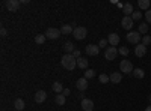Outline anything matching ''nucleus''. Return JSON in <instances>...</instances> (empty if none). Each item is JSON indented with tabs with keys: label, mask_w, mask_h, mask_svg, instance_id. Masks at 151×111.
I'll return each mask as SVG.
<instances>
[{
	"label": "nucleus",
	"mask_w": 151,
	"mask_h": 111,
	"mask_svg": "<svg viewBox=\"0 0 151 111\" xmlns=\"http://www.w3.org/2000/svg\"><path fill=\"white\" fill-rule=\"evenodd\" d=\"M60 63L67 71H73L76 66H77V59H74L73 54H65L60 59Z\"/></svg>",
	"instance_id": "nucleus-1"
},
{
	"label": "nucleus",
	"mask_w": 151,
	"mask_h": 111,
	"mask_svg": "<svg viewBox=\"0 0 151 111\" xmlns=\"http://www.w3.org/2000/svg\"><path fill=\"white\" fill-rule=\"evenodd\" d=\"M119 71L124 72V74H133L134 68H133V65H132L130 60H121V63H119Z\"/></svg>",
	"instance_id": "nucleus-2"
},
{
	"label": "nucleus",
	"mask_w": 151,
	"mask_h": 111,
	"mask_svg": "<svg viewBox=\"0 0 151 111\" xmlns=\"http://www.w3.org/2000/svg\"><path fill=\"white\" fill-rule=\"evenodd\" d=\"M73 36H74L76 39H79V41L85 39L86 36H88V30H86V27H82V26L76 27V29H74V32H73Z\"/></svg>",
	"instance_id": "nucleus-3"
},
{
	"label": "nucleus",
	"mask_w": 151,
	"mask_h": 111,
	"mask_svg": "<svg viewBox=\"0 0 151 111\" xmlns=\"http://www.w3.org/2000/svg\"><path fill=\"white\" fill-rule=\"evenodd\" d=\"M62 33H60V29H55V27H50V29H47V32H45V38L47 39H58L59 36H60Z\"/></svg>",
	"instance_id": "nucleus-4"
},
{
	"label": "nucleus",
	"mask_w": 151,
	"mask_h": 111,
	"mask_svg": "<svg viewBox=\"0 0 151 111\" xmlns=\"http://www.w3.org/2000/svg\"><path fill=\"white\" fill-rule=\"evenodd\" d=\"M141 39H142V36H141V33L139 32H130L129 35H127V41L130 42V44H139L141 42Z\"/></svg>",
	"instance_id": "nucleus-5"
},
{
	"label": "nucleus",
	"mask_w": 151,
	"mask_h": 111,
	"mask_svg": "<svg viewBox=\"0 0 151 111\" xmlns=\"http://www.w3.org/2000/svg\"><path fill=\"white\" fill-rule=\"evenodd\" d=\"M20 2L18 0H8V2H5V6H6V9L9 11V12H17L18 11V8H20Z\"/></svg>",
	"instance_id": "nucleus-6"
},
{
	"label": "nucleus",
	"mask_w": 151,
	"mask_h": 111,
	"mask_svg": "<svg viewBox=\"0 0 151 111\" xmlns=\"http://www.w3.org/2000/svg\"><path fill=\"white\" fill-rule=\"evenodd\" d=\"M118 56V48H115V47H109V48H106V51H104V57H106V60H113Z\"/></svg>",
	"instance_id": "nucleus-7"
},
{
	"label": "nucleus",
	"mask_w": 151,
	"mask_h": 111,
	"mask_svg": "<svg viewBox=\"0 0 151 111\" xmlns=\"http://www.w3.org/2000/svg\"><path fill=\"white\" fill-rule=\"evenodd\" d=\"M82 110L83 111H92L94 110V101L89 98H83L82 99Z\"/></svg>",
	"instance_id": "nucleus-8"
},
{
	"label": "nucleus",
	"mask_w": 151,
	"mask_h": 111,
	"mask_svg": "<svg viewBox=\"0 0 151 111\" xmlns=\"http://www.w3.org/2000/svg\"><path fill=\"white\" fill-rule=\"evenodd\" d=\"M85 51H86L88 56H97L100 53V47L98 45H94V44H89V45H86Z\"/></svg>",
	"instance_id": "nucleus-9"
},
{
	"label": "nucleus",
	"mask_w": 151,
	"mask_h": 111,
	"mask_svg": "<svg viewBox=\"0 0 151 111\" xmlns=\"http://www.w3.org/2000/svg\"><path fill=\"white\" fill-rule=\"evenodd\" d=\"M133 18L132 17H124L122 20H121V26H122V29H125V30H132V27H133Z\"/></svg>",
	"instance_id": "nucleus-10"
},
{
	"label": "nucleus",
	"mask_w": 151,
	"mask_h": 111,
	"mask_svg": "<svg viewBox=\"0 0 151 111\" xmlns=\"http://www.w3.org/2000/svg\"><path fill=\"white\" fill-rule=\"evenodd\" d=\"M33 99H35L36 104H42V102L47 99V93H45L44 90H38V92L35 93V96H33Z\"/></svg>",
	"instance_id": "nucleus-11"
},
{
	"label": "nucleus",
	"mask_w": 151,
	"mask_h": 111,
	"mask_svg": "<svg viewBox=\"0 0 151 111\" xmlns=\"http://www.w3.org/2000/svg\"><path fill=\"white\" fill-rule=\"evenodd\" d=\"M119 41H121V38H119L118 33H110L109 38H107V42L110 44V47H116L119 44Z\"/></svg>",
	"instance_id": "nucleus-12"
},
{
	"label": "nucleus",
	"mask_w": 151,
	"mask_h": 111,
	"mask_svg": "<svg viewBox=\"0 0 151 111\" xmlns=\"http://www.w3.org/2000/svg\"><path fill=\"white\" fill-rule=\"evenodd\" d=\"M134 54H136L137 57H144V56L147 54V47L142 45V44H137L136 48H134Z\"/></svg>",
	"instance_id": "nucleus-13"
},
{
	"label": "nucleus",
	"mask_w": 151,
	"mask_h": 111,
	"mask_svg": "<svg viewBox=\"0 0 151 111\" xmlns=\"http://www.w3.org/2000/svg\"><path fill=\"white\" fill-rule=\"evenodd\" d=\"M76 86H77V89H79L80 92H85V90L88 89V80H86L85 77H82V78H79V80H77Z\"/></svg>",
	"instance_id": "nucleus-14"
},
{
	"label": "nucleus",
	"mask_w": 151,
	"mask_h": 111,
	"mask_svg": "<svg viewBox=\"0 0 151 111\" xmlns=\"http://www.w3.org/2000/svg\"><path fill=\"white\" fill-rule=\"evenodd\" d=\"M122 12H124V17H132V14L134 12L132 3H124V6H122Z\"/></svg>",
	"instance_id": "nucleus-15"
},
{
	"label": "nucleus",
	"mask_w": 151,
	"mask_h": 111,
	"mask_svg": "<svg viewBox=\"0 0 151 111\" xmlns=\"http://www.w3.org/2000/svg\"><path fill=\"white\" fill-rule=\"evenodd\" d=\"M109 77H110V81H112L113 84H118V83H121V80H122V75H121L119 72H112Z\"/></svg>",
	"instance_id": "nucleus-16"
},
{
	"label": "nucleus",
	"mask_w": 151,
	"mask_h": 111,
	"mask_svg": "<svg viewBox=\"0 0 151 111\" xmlns=\"http://www.w3.org/2000/svg\"><path fill=\"white\" fill-rule=\"evenodd\" d=\"M73 32H74V29H73L71 24H65V26L60 27V33L62 35H73Z\"/></svg>",
	"instance_id": "nucleus-17"
},
{
	"label": "nucleus",
	"mask_w": 151,
	"mask_h": 111,
	"mask_svg": "<svg viewBox=\"0 0 151 111\" xmlns=\"http://www.w3.org/2000/svg\"><path fill=\"white\" fill-rule=\"evenodd\" d=\"M88 65H89V62H88L86 59H83V57H79L77 59V66L80 69H88Z\"/></svg>",
	"instance_id": "nucleus-18"
},
{
	"label": "nucleus",
	"mask_w": 151,
	"mask_h": 111,
	"mask_svg": "<svg viewBox=\"0 0 151 111\" xmlns=\"http://www.w3.org/2000/svg\"><path fill=\"white\" fill-rule=\"evenodd\" d=\"M24 101L21 99V98H18V99H15V102H14V107H15V110L17 111H23V108H24Z\"/></svg>",
	"instance_id": "nucleus-19"
},
{
	"label": "nucleus",
	"mask_w": 151,
	"mask_h": 111,
	"mask_svg": "<svg viewBox=\"0 0 151 111\" xmlns=\"http://www.w3.org/2000/svg\"><path fill=\"white\" fill-rule=\"evenodd\" d=\"M53 92H56L58 95H60L62 92H64V87H62V83H59V81H56V83H53Z\"/></svg>",
	"instance_id": "nucleus-20"
},
{
	"label": "nucleus",
	"mask_w": 151,
	"mask_h": 111,
	"mask_svg": "<svg viewBox=\"0 0 151 111\" xmlns=\"http://www.w3.org/2000/svg\"><path fill=\"white\" fill-rule=\"evenodd\" d=\"M64 51H65L67 54H73V53H74V44H73V42H67V44L64 45Z\"/></svg>",
	"instance_id": "nucleus-21"
},
{
	"label": "nucleus",
	"mask_w": 151,
	"mask_h": 111,
	"mask_svg": "<svg viewBox=\"0 0 151 111\" xmlns=\"http://www.w3.org/2000/svg\"><path fill=\"white\" fill-rule=\"evenodd\" d=\"M132 75H133L134 78H139V80H141V78L145 77V72H144V69H134Z\"/></svg>",
	"instance_id": "nucleus-22"
},
{
	"label": "nucleus",
	"mask_w": 151,
	"mask_h": 111,
	"mask_svg": "<svg viewBox=\"0 0 151 111\" xmlns=\"http://www.w3.org/2000/svg\"><path fill=\"white\" fill-rule=\"evenodd\" d=\"M137 5H139V8L141 9H145V11H148L150 9V0H139V2H137Z\"/></svg>",
	"instance_id": "nucleus-23"
},
{
	"label": "nucleus",
	"mask_w": 151,
	"mask_h": 111,
	"mask_svg": "<svg viewBox=\"0 0 151 111\" xmlns=\"http://www.w3.org/2000/svg\"><path fill=\"white\" fill-rule=\"evenodd\" d=\"M65 101H67V98L62 95V93L56 96V104H58V105H65Z\"/></svg>",
	"instance_id": "nucleus-24"
},
{
	"label": "nucleus",
	"mask_w": 151,
	"mask_h": 111,
	"mask_svg": "<svg viewBox=\"0 0 151 111\" xmlns=\"http://www.w3.org/2000/svg\"><path fill=\"white\" fill-rule=\"evenodd\" d=\"M47 38H45V35H36L35 36V42L38 44V45H41V44H44V41H45Z\"/></svg>",
	"instance_id": "nucleus-25"
},
{
	"label": "nucleus",
	"mask_w": 151,
	"mask_h": 111,
	"mask_svg": "<svg viewBox=\"0 0 151 111\" xmlns=\"http://www.w3.org/2000/svg\"><path fill=\"white\" fill-rule=\"evenodd\" d=\"M94 75H95V71H94V69H86V71H85V75H83V77H85L86 80H89V78H92Z\"/></svg>",
	"instance_id": "nucleus-26"
},
{
	"label": "nucleus",
	"mask_w": 151,
	"mask_h": 111,
	"mask_svg": "<svg viewBox=\"0 0 151 111\" xmlns=\"http://www.w3.org/2000/svg\"><path fill=\"white\" fill-rule=\"evenodd\" d=\"M98 80H100V83H101V84H106V83H109V81H110V77H109V75H106V74H101V75L98 77Z\"/></svg>",
	"instance_id": "nucleus-27"
},
{
	"label": "nucleus",
	"mask_w": 151,
	"mask_h": 111,
	"mask_svg": "<svg viewBox=\"0 0 151 111\" xmlns=\"http://www.w3.org/2000/svg\"><path fill=\"white\" fill-rule=\"evenodd\" d=\"M148 32V24L147 23H141L139 24V33H147Z\"/></svg>",
	"instance_id": "nucleus-28"
},
{
	"label": "nucleus",
	"mask_w": 151,
	"mask_h": 111,
	"mask_svg": "<svg viewBox=\"0 0 151 111\" xmlns=\"http://www.w3.org/2000/svg\"><path fill=\"white\" fill-rule=\"evenodd\" d=\"M118 53H119L121 56L125 57V56L129 54V48H127V47H121V48H118Z\"/></svg>",
	"instance_id": "nucleus-29"
},
{
	"label": "nucleus",
	"mask_w": 151,
	"mask_h": 111,
	"mask_svg": "<svg viewBox=\"0 0 151 111\" xmlns=\"http://www.w3.org/2000/svg\"><path fill=\"white\" fill-rule=\"evenodd\" d=\"M151 44V36H142V45L148 47Z\"/></svg>",
	"instance_id": "nucleus-30"
},
{
	"label": "nucleus",
	"mask_w": 151,
	"mask_h": 111,
	"mask_svg": "<svg viewBox=\"0 0 151 111\" xmlns=\"http://www.w3.org/2000/svg\"><path fill=\"white\" fill-rule=\"evenodd\" d=\"M141 17H142V12H133V14H132L133 21H136V20H141Z\"/></svg>",
	"instance_id": "nucleus-31"
},
{
	"label": "nucleus",
	"mask_w": 151,
	"mask_h": 111,
	"mask_svg": "<svg viewBox=\"0 0 151 111\" xmlns=\"http://www.w3.org/2000/svg\"><path fill=\"white\" fill-rule=\"evenodd\" d=\"M107 44H109V42H107V39H101V41L98 42V47H100V48H106V47H107Z\"/></svg>",
	"instance_id": "nucleus-32"
},
{
	"label": "nucleus",
	"mask_w": 151,
	"mask_h": 111,
	"mask_svg": "<svg viewBox=\"0 0 151 111\" xmlns=\"http://www.w3.org/2000/svg\"><path fill=\"white\" fill-rule=\"evenodd\" d=\"M145 20H147V23L151 24V9H148V11L145 12Z\"/></svg>",
	"instance_id": "nucleus-33"
},
{
	"label": "nucleus",
	"mask_w": 151,
	"mask_h": 111,
	"mask_svg": "<svg viewBox=\"0 0 151 111\" xmlns=\"http://www.w3.org/2000/svg\"><path fill=\"white\" fill-rule=\"evenodd\" d=\"M73 57H74V59H79V57H80V51H79V50H74Z\"/></svg>",
	"instance_id": "nucleus-34"
},
{
	"label": "nucleus",
	"mask_w": 151,
	"mask_h": 111,
	"mask_svg": "<svg viewBox=\"0 0 151 111\" xmlns=\"http://www.w3.org/2000/svg\"><path fill=\"white\" fill-rule=\"evenodd\" d=\"M62 95H64L65 98H67V96H70V89H64V92H62Z\"/></svg>",
	"instance_id": "nucleus-35"
},
{
	"label": "nucleus",
	"mask_w": 151,
	"mask_h": 111,
	"mask_svg": "<svg viewBox=\"0 0 151 111\" xmlns=\"http://www.w3.org/2000/svg\"><path fill=\"white\" fill-rule=\"evenodd\" d=\"M0 35H2V36H6V29H5V27H2V30H0Z\"/></svg>",
	"instance_id": "nucleus-36"
},
{
	"label": "nucleus",
	"mask_w": 151,
	"mask_h": 111,
	"mask_svg": "<svg viewBox=\"0 0 151 111\" xmlns=\"http://www.w3.org/2000/svg\"><path fill=\"white\" fill-rule=\"evenodd\" d=\"M145 111H151V105H148V107L145 108Z\"/></svg>",
	"instance_id": "nucleus-37"
},
{
	"label": "nucleus",
	"mask_w": 151,
	"mask_h": 111,
	"mask_svg": "<svg viewBox=\"0 0 151 111\" xmlns=\"http://www.w3.org/2000/svg\"><path fill=\"white\" fill-rule=\"evenodd\" d=\"M148 99H150V102H151V95H150V96H148Z\"/></svg>",
	"instance_id": "nucleus-38"
}]
</instances>
